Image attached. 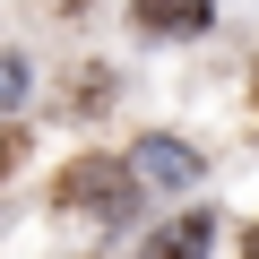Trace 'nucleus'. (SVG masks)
<instances>
[{"mask_svg": "<svg viewBox=\"0 0 259 259\" xmlns=\"http://www.w3.org/2000/svg\"><path fill=\"white\" fill-rule=\"evenodd\" d=\"M61 199H69V207H95L104 225H121L130 207H139V173L112 164V156H87V164H69V173H61Z\"/></svg>", "mask_w": 259, "mask_h": 259, "instance_id": "nucleus-1", "label": "nucleus"}, {"mask_svg": "<svg viewBox=\"0 0 259 259\" xmlns=\"http://www.w3.org/2000/svg\"><path fill=\"white\" fill-rule=\"evenodd\" d=\"M130 173H139V190H190L199 182V156L182 139H139V147H130Z\"/></svg>", "mask_w": 259, "mask_h": 259, "instance_id": "nucleus-2", "label": "nucleus"}, {"mask_svg": "<svg viewBox=\"0 0 259 259\" xmlns=\"http://www.w3.org/2000/svg\"><path fill=\"white\" fill-rule=\"evenodd\" d=\"M147 35H199L207 26V0H130Z\"/></svg>", "mask_w": 259, "mask_h": 259, "instance_id": "nucleus-3", "label": "nucleus"}, {"mask_svg": "<svg viewBox=\"0 0 259 259\" xmlns=\"http://www.w3.org/2000/svg\"><path fill=\"white\" fill-rule=\"evenodd\" d=\"M207 242H216V225H207V216H173V225L147 242V259H207Z\"/></svg>", "mask_w": 259, "mask_h": 259, "instance_id": "nucleus-4", "label": "nucleus"}, {"mask_svg": "<svg viewBox=\"0 0 259 259\" xmlns=\"http://www.w3.org/2000/svg\"><path fill=\"white\" fill-rule=\"evenodd\" d=\"M26 95V61H0V104H18Z\"/></svg>", "mask_w": 259, "mask_h": 259, "instance_id": "nucleus-5", "label": "nucleus"}, {"mask_svg": "<svg viewBox=\"0 0 259 259\" xmlns=\"http://www.w3.org/2000/svg\"><path fill=\"white\" fill-rule=\"evenodd\" d=\"M242 259H259V233H250V242H242Z\"/></svg>", "mask_w": 259, "mask_h": 259, "instance_id": "nucleus-6", "label": "nucleus"}]
</instances>
